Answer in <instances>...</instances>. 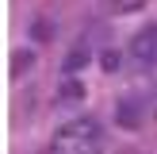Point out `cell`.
<instances>
[{"mask_svg": "<svg viewBox=\"0 0 157 154\" xmlns=\"http://www.w3.org/2000/svg\"><path fill=\"white\" fill-rule=\"evenodd\" d=\"M100 150H104V131L96 120H69L50 139V154H100Z\"/></svg>", "mask_w": 157, "mask_h": 154, "instance_id": "cell-1", "label": "cell"}, {"mask_svg": "<svg viewBox=\"0 0 157 154\" xmlns=\"http://www.w3.org/2000/svg\"><path fill=\"white\" fill-rule=\"evenodd\" d=\"M127 50H130V58H134V62L153 66V62H157V23H150V27H142V31H134Z\"/></svg>", "mask_w": 157, "mask_h": 154, "instance_id": "cell-2", "label": "cell"}, {"mask_svg": "<svg viewBox=\"0 0 157 154\" xmlns=\"http://www.w3.org/2000/svg\"><path fill=\"white\" fill-rule=\"evenodd\" d=\"M81 66H84V54L77 50V54H69V62H65V73H77Z\"/></svg>", "mask_w": 157, "mask_h": 154, "instance_id": "cell-5", "label": "cell"}, {"mask_svg": "<svg viewBox=\"0 0 157 154\" xmlns=\"http://www.w3.org/2000/svg\"><path fill=\"white\" fill-rule=\"evenodd\" d=\"M84 96V89L77 81H61V100H81Z\"/></svg>", "mask_w": 157, "mask_h": 154, "instance_id": "cell-4", "label": "cell"}, {"mask_svg": "<svg viewBox=\"0 0 157 154\" xmlns=\"http://www.w3.org/2000/svg\"><path fill=\"white\" fill-rule=\"evenodd\" d=\"M100 4H104V12H111V15H127V12H138L146 0H100Z\"/></svg>", "mask_w": 157, "mask_h": 154, "instance_id": "cell-3", "label": "cell"}, {"mask_svg": "<svg viewBox=\"0 0 157 154\" xmlns=\"http://www.w3.org/2000/svg\"><path fill=\"white\" fill-rule=\"evenodd\" d=\"M104 69H119V58L115 54H104Z\"/></svg>", "mask_w": 157, "mask_h": 154, "instance_id": "cell-7", "label": "cell"}, {"mask_svg": "<svg viewBox=\"0 0 157 154\" xmlns=\"http://www.w3.org/2000/svg\"><path fill=\"white\" fill-rule=\"evenodd\" d=\"M27 66H31V54H27V50H19V54H15V66H12V69H15V73H23Z\"/></svg>", "mask_w": 157, "mask_h": 154, "instance_id": "cell-6", "label": "cell"}]
</instances>
